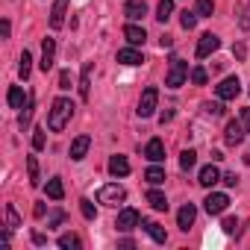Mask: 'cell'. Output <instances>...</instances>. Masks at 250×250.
I'll list each match as a JSON object with an SVG mask.
<instances>
[{
	"mask_svg": "<svg viewBox=\"0 0 250 250\" xmlns=\"http://www.w3.org/2000/svg\"><path fill=\"white\" fill-rule=\"evenodd\" d=\"M44 188H47V197H50V200H62V197H65V186H62V180H59V177L47 180V186H44Z\"/></svg>",
	"mask_w": 250,
	"mask_h": 250,
	"instance_id": "obj_24",
	"label": "cell"
},
{
	"mask_svg": "<svg viewBox=\"0 0 250 250\" xmlns=\"http://www.w3.org/2000/svg\"><path fill=\"white\" fill-rule=\"evenodd\" d=\"M221 227H224V232H227V235H232V232L238 229V221H235V218H224V224H221Z\"/></svg>",
	"mask_w": 250,
	"mask_h": 250,
	"instance_id": "obj_39",
	"label": "cell"
},
{
	"mask_svg": "<svg viewBox=\"0 0 250 250\" xmlns=\"http://www.w3.org/2000/svg\"><path fill=\"white\" fill-rule=\"evenodd\" d=\"M71 115H74V103L68 97H56L53 106H50V112H47V127H50V133H62L65 124L71 121Z\"/></svg>",
	"mask_w": 250,
	"mask_h": 250,
	"instance_id": "obj_1",
	"label": "cell"
},
{
	"mask_svg": "<svg viewBox=\"0 0 250 250\" xmlns=\"http://www.w3.org/2000/svg\"><path fill=\"white\" fill-rule=\"evenodd\" d=\"M197 18H200L197 12H188V9H186V12H183V18H180V24H183V30H194V24H197Z\"/></svg>",
	"mask_w": 250,
	"mask_h": 250,
	"instance_id": "obj_34",
	"label": "cell"
},
{
	"mask_svg": "<svg viewBox=\"0 0 250 250\" xmlns=\"http://www.w3.org/2000/svg\"><path fill=\"white\" fill-rule=\"evenodd\" d=\"M145 156H147L150 162H162V159H165V145H162V139H150L147 147H145Z\"/></svg>",
	"mask_w": 250,
	"mask_h": 250,
	"instance_id": "obj_18",
	"label": "cell"
},
{
	"mask_svg": "<svg viewBox=\"0 0 250 250\" xmlns=\"http://www.w3.org/2000/svg\"><path fill=\"white\" fill-rule=\"evenodd\" d=\"M118 62H121V65H142L145 56H142L136 47H124V50H118Z\"/></svg>",
	"mask_w": 250,
	"mask_h": 250,
	"instance_id": "obj_20",
	"label": "cell"
},
{
	"mask_svg": "<svg viewBox=\"0 0 250 250\" xmlns=\"http://www.w3.org/2000/svg\"><path fill=\"white\" fill-rule=\"evenodd\" d=\"M68 3H71V0H56V3H53V9H50V27H53V30H59V27L65 24Z\"/></svg>",
	"mask_w": 250,
	"mask_h": 250,
	"instance_id": "obj_13",
	"label": "cell"
},
{
	"mask_svg": "<svg viewBox=\"0 0 250 250\" xmlns=\"http://www.w3.org/2000/svg\"><path fill=\"white\" fill-rule=\"evenodd\" d=\"M171 118H174V112H171V109H168V112H162V115H159V124H162V127H165V124H168V121H171Z\"/></svg>",
	"mask_w": 250,
	"mask_h": 250,
	"instance_id": "obj_47",
	"label": "cell"
},
{
	"mask_svg": "<svg viewBox=\"0 0 250 250\" xmlns=\"http://www.w3.org/2000/svg\"><path fill=\"white\" fill-rule=\"evenodd\" d=\"M244 124H241V118H235V121H229L227 124V130H224V142L229 145V147H235V145H241L244 142Z\"/></svg>",
	"mask_w": 250,
	"mask_h": 250,
	"instance_id": "obj_6",
	"label": "cell"
},
{
	"mask_svg": "<svg viewBox=\"0 0 250 250\" xmlns=\"http://www.w3.org/2000/svg\"><path fill=\"white\" fill-rule=\"evenodd\" d=\"M127 200V188L118 186V183H106L97 188V203H106V206H118Z\"/></svg>",
	"mask_w": 250,
	"mask_h": 250,
	"instance_id": "obj_2",
	"label": "cell"
},
{
	"mask_svg": "<svg viewBox=\"0 0 250 250\" xmlns=\"http://www.w3.org/2000/svg\"><path fill=\"white\" fill-rule=\"evenodd\" d=\"M238 24H241V30H250V3L241 9V18H238Z\"/></svg>",
	"mask_w": 250,
	"mask_h": 250,
	"instance_id": "obj_40",
	"label": "cell"
},
{
	"mask_svg": "<svg viewBox=\"0 0 250 250\" xmlns=\"http://www.w3.org/2000/svg\"><path fill=\"white\" fill-rule=\"evenodd\" d=\"M191 83L194 85H206V71L197 65V68H191Z\"/></svg>",
	"mask_w": 250,
	"mask_h": 250,
	"instance_id": "obj_36",
	"label": "cell"
},
{
	"mask_svg": "<svg viewBox=\"0 0 250 250\" xmlns=\"http://www.w3.org/2000/svg\"><path fill=\"white\" fill-rule=\"evenodd\" d=\"M238 118H241V124H244V130L250 133V106H241V112H238Z\"/></svg>",
	"mask_w": 250,
	"mask_h": 250,
	"instance_id": "obj_41",
	"label": "cell"
},
{
	"mask_svg": "<svg viewBox=\"0 0 250 250\" xmlns=\"http://www.w3.org/2000/svg\"><path fill=\"white\" fill-rule=\"evenodd\" d=\"M30 71H33V56H30V50H24V53H21V62H18V74L27 80Z\"/></svg>",
	"mask_w": 250,
	"mask_h": 250,
	"instance_id": "obj_29",
	"label": "cell"
},
{
	"mask_svg": "<svg viewBox=\"0 0 250 250\" xmlns=\"http://www.w3.org/2000/svg\"><path fill=\"white\" fill-rule=\"evenodd\" d=\"M59 247H62V250H77V247H80V235H74V232L59 235Z\"/></svg>",
	"mask_w": 250,
	"mask_h": 250,
	"instance_id": "obj_31",
	"label": "cell"
},
{
	"mask_svg": "<svg viewBox=\"0 0 250 250\" xmlns=\"http://www.w3.org/2000/svg\"><path fill=\"white\" fill-rule=\"evenodd\" d=\"M33 212H36V218H44V203H36V209H33Z\"/></svg>",
	"mask_w": 250,
	"mask_h": 250,
	"instance_id": "obj_48",
	"label": "cell"
},
{
	"mask_svg": "<svg viewBox=\"0 0 250 250\" xmlns=\"http://www.w3.org/2000/svg\"><path fill=\"white\" fill-rule=\"evenodd\" d=\"M139 212L136 209H121V215H118V221H115V227L121 229V232H130L133 227H139Z\"/></svg>",
	"mask_w": 250,
	"mask_h": 250,
	"instance_id": "obj_10",
	"label": "cell"
},
{
	"mask_svg": "<svg viewBox=\"0 0 250 250\" xmlns=\"http://www.w3.org/2000/svg\"><path fill=\"white\" fill-rule=\"evenodd\" d=\"M203 188H212L215 183H221V171L215 168V165H206V168H200V180H197Z\"/></svg>",
	"mask_w": 250,
	"mask_h": 250,
	"instance_id": "obj_19",
	"label": "cell"
},
{
	"mask_svg": "<svg viewBox=\"0 0 250 250\" xmlns=\"http://www.w3.org/2000/svg\"><path fill=\"white\" fill-rule=\"evenodd\" d=\"M88 147H91V139H88V136H77V139L71 142V159H74V162H80V159H85V153H88Z\"/></svg>",
	"mask_w": 250,
	"mask_h": 250,
	"instance_id": "obj_12",
	"label": "cell"
},
{
	"mask_svg": "<svg viewBox=\"0 0 250 250\" xmlns=\"http://www.w3.org/2000/svg\"><path fill=\"white\" fill-rule=\"evenodd\" d=\"M124 15L130 21H142L147 15V3L145 0H127V3H124Z\"/></svg>",
	"mask_w": 250,
	"mask_h": 250,
	"instance_id": "obj_11",
	"label": "cell"
},
{
	"mask_svg": "<svg viewBox=\"0 0 250 250\" xmlns=\"http://www.w3.org/2000/svg\"><path fill=\"white\" fill-rule=\"evenodd\" d=\"M33 109H36V94L30 91V94H27V103H24V112H21V121H18V124H21V130H27V127H30V121H33Z\"/></svg>",
	"mask_w": 250,
	"mask_h": 250,
	"instance_id": "obj_21",
	"label": "cell"
},
{
	"mask_svg": "<svg viewBox=\"0 0 250 250\" xmlns=\"http://www.w3.org/2000/svg\"><path fill=\"white\" fill-rule=\"evenodd\" d=\"M194 218H197V209H194V203H186V206L177 212V227H180V229H188V227L194 224Z\"/></svg>",
	"mask_w": 250,
	"mask_h": 250,
	"instance_id": "obj_15",
	"label": "cell"
},
{
	"mask_svg": "<svg viewBox=\"0 0 250 250\" xmlns=\"http://www.w3.org/2000/svg\"><path fill=\"white\" fill-rule=\"evenodd\" d=\"M227 206H229V197H227V194H221V191H212V194L203 200V209H206L209 215H221Z\"/></svg>",
	"mask_w": 250,
	"mask_h": 250,
	"instance_id": "obj_8",
	"label": "cell"
},
{
	"mask_svg": "<svg viewBox=\"0 0 250 250\" xmlns=\"http://www.w3.org/2000/svg\"><path fill=\"white\" fill-rule=\"evenodd\" d=\"M215 94H218V100H232V97H238V94H241V80H238V77H227L224 83L215 85Z\"/></svg>",
	"mask_w": 250,
	"mask_h": 250,
	"instance_id": "obj_5",
	"label": "cell"
},
{
	"mask_svg": "<svg viewBox=\"0 0 250 250\" xmlns=\"http://www.w3.org/2000/svg\"><path fill=\"white\" fill-rule=\"evenodd\" d=\"M186 77H188V62H183V59H171V68H168V77H165V85L168 88H180L183 83H186Z\"/></svg>",
	"mask_w": 250,
	"mask_h": 250,
	"instance_id": "obj_3",
	"label": "cell"
},
{
	"mask_svg": "<svg viewBox=\"0 0 250 250\" xmlns=\"http://www.w3.org/2000/svg\"><path fill=\"white\" fill-rule=\"evenodd\" d=\"M156 103H159V88L156 85H147L145 91H142V100H139V118H150L153 112H156Z\"/></svg>",
	"mask_w": 250,
	"mask_h": 250,
	"instance_id": "obj_4",
	"label": "cell"
},
{
	"mask_svg": "<svg viewBox=\"0 0 250 250\" xmlns=\"http://www.w3.org/2000/svg\"><path fill=\"white\" fill-rule=\"evenodd\" d=\"M203 109H206V115H212V118L224 115V106H221V103H203Z\"/></svg>",
	"mask_w": 250,
	"mask_h": 250,
	"instance_id": "obj_38",
	"label": "cell"
},
{
	"mask_svg": "<svg viewBox=\"0 0 250 250\" xmlns=\"http://www.w3.org/2000/svg\"><path fill=\"white\" fill-rule=\"evenodd\" d=\"M59 88H71V71H62L59 74Z\"/></svg>",
	"mask_w": 250,
	"mask_h": 250,
	"instance_id": "obj_44",
	"label": "cell"
},
{
	"mask_svg": "<svg viewBox=\"0 0 250 250\" xmlns=\"http://www.w3.org/2000/svg\"><path fill=\"white\" fill-rule=\"evenodd\" d=\"M171 12H174V0H159V6H156V21H159V24H168Z\"/></svg>",
	"mask_w": 250,
	"mask_h": 250,
	"instance_id": "obj_26",
	"label": "cell"
},
{
	"mask_svg": "<svg viewBox=\"0 0 250 250\" xmlns=\"http://www.w3.org/2000/svg\"><path fill=\"white\" fill-rule=\"evenodd\" d=\"M109 174L112 177H127L130 174V159L127 156H112L109 159Z\"/></svg>",
	"mask_w": 250,
	"mask_h": 250,
	"instance_id": "obj_17",
	"label": "cell"
},
{
	"mask_svg": "<svg viewBox=\"0 0 250 250\" xmlns=\"http://www.w3.org/2000/svg\"><path fill=\"white\" fill-rule=\"evenodd\" d=\"M9 33H12V24H9V21H3V24H0V36L9 39Z\"/></svg>",
	"mask_w": 250,
	"mask_h": 250,
	"instance_id": "obj_46",
	"label": "cell"
},
{
	"mask_svg": "<svg viewBox=\"0 0 250 250\" xmlns=\"http://www.w3.org/2000/svg\"><path fill=\"white\" fill-rule=\"evenodd\" d=\"M147 203H150L156 212H165V209H168V197H165L159 188H150V191H147Z\"/></svg>",
	"mask_w": 250,
	"mask_h": 250,
	"instance_id": "obj_22",
	"label": "cell"
},
{
	"mask_svg": "<svg viewBox=\"0 0 250 250\" xmlns=\"http://www.w3.org/2000/svg\"><path fill=\"white\" fill-rule=\"evenodd\" d=\"M33 241H36V244H44V241H47V238H44V235H42V232H33Z\"/></svg>",
	"mask_w": 250,
	"mask_h": 250,
	"instance_id": "obj_49",
	"label": "cell"
},
{
	"mask_svg": "<svg viewBox=\"0 0 250 250\" xmlns=\"http://www.w3.org/2000/svg\"><path fill=\"white\" fill-rule=\"evenodd\" d=\"M221 183H224V186H229V188H232V186H235V183H238V177H235V174H224V177H221Z\"/></svg>",
	"mask_w": 250,
	"mask_h": 250,
	"instance_id": "obj_45",
	"label": "cell"
},
{
	"mask_svg": "<svg viewBox=\"0 0 250 250\" xmlns=\"http://www.w3.org/2000/svg\"><path fill=\"white\" fill-rule=\"evenodd\" d=\"M6 103H9L12 109H24V91H21V85H12V88H9Z\"/></svg>",
	"mask_w": 250,
	"mask_h": 250,
	"instance_id": "obj_27",
	"label": "cell"
},
{
	"mask_svg": "<svg viewBox=\"0 0 250 250\" xmlns=\"http://www.w3.org/2000/svg\"><path fill=\"white\" fill-rule=\"evenodd\" d=\"M27 174H30V186L42 183V177H39V159L36 156H27Z\"/></svg>",
	"mask_w": 250,
	"mask_h": 250,
	"instance_id": "obj_28",
	"label": "cell"
},
{
	"mask_svg": "<svg viewBox=\"0 0 250 250\" xmlns=\"http://www.w3.org/2000/svg\"><path fill=\"white\" fill-rule=\"evenodd\" d=\"M91 62H85V68H83V77H80V97L83 100H88V85H91Z\"/></svg>",
	"mask_w": 250,
	"mask_h": 250,
	"instance_id": "obj_25",
	"label": "cell"
},
{
	"mask_svg": "<svg viewBox=\"0 0 250 250\" xmlns=\"http://www.w3.org/2000/svg\"><path fill=\"white\" fill-rule=\"evenodd\" d=\"M218 47H221V39H218V36H212V33H206V36H200L194 56H197V59H206V56H212Z\"/></svg>",
	"mask_w": 250,
	"mask_h": 250,
	"instance_id": "obj_7",
	"label": "cell"
},
{
	"mask_svg": "<svg viewBox=\"0 0 250 250\" xmlns=\"http://www.w3.org/2000/svg\"><path fill=\"white\" fill-rule=\"evenodd\" d=\"M194 12H197L200 18H212L215 3H212V0H197V3H194Z\"/></svg>",
	"mask_w": 250,
	"mask_h": 250,
	"instance_id": "obj_32",
	"label": "cell"
},
{
	"mask_svg": "<svg viewBox=\"0 0 250 250\" xmlns=\"http://www.w3.org/2000/svg\"><path fill=\"white\" fill-rule=\"evenodd\" d=\"M15 227H21V218H18L15 206H12V203H6V229H15Z\"/></svg>",
	"mask_w": 250,
	"mask_h": 250,
	"instance_id": "obj_33",
	"label": "cell"
},
{
	"mask_svg": "<svg viewBox=\"0 0 250 250\" xmlns=\"http://www.w3.org/2000/svg\"><path fill=\"white\" fill-rule=\"evenodd\" d=\"M145 180H147L150 186H162V183H165V168H159V165L153 162V165L145 171Z\"/></svg>",
	"mask_w": 250,
	"mask_h": 250,
	"instance_id": "obj_23",
	"label": "cell"
},
{
	"mask_svg": "<svg viewBox=\"0 0 250 250\" xmlns=\"http://www.w3.org/2000/svg\"><path fill=\"white\" fill-rule=\"evenodd\" d=\"M124 39H127L133 47H139V44H145L147 33H145V27H139V24H127V27H124Z\"/></svg>",
	"mask_w": 250,
	"mask_h": 250,
	"instance_id": "obj_14",
	"label": "cell"
},
{
	"mask_svg": "<svg viewBox=\"0 0 250 250\" xmlns=\"http://www.w3.org/2000/svg\"><path fill=\"white\" fill-rule=\"evenodd\" d=\"M80 212H83V218H88V221H94V218H97V209H94V203H91V200H80Z\"/></svg>",
	"mask_w": 250,
	"mask_h": 250,
	"instance_id": "obj_35",
	"label": "cell"
},
{
	"mask_svg": "<svg viewBox=\"0 0 250 250\" xmlns=\"http://www.w3.org/2000/svg\"><path fill=\"white\" fill-rule=\"evenodd\" d=\"M142 227H145V232H147L156 244H165V241H168V232H165L162 224H156V221H142Z\"/></svg>",
	"mask_w": 250,
	"mask_h": 250,
	"instance_id": "obj_16",
	"label": "cell"
},
{
	"mask_svg": "<svg viewBox=\"0 0 250 250\" xmlns=\"http://www.w3.org/2000/svg\"><path fill=\"white\" fill-rule=\"evenodd\" d=\"M232 56H235V59H238V62H241V59H244V56H247V47H244V44H241V42H238V44H232Z\"/></svg>",
	"mask_w": 250,
	"mask_h": 250,
	"instance_id": "obj_43",
	"label": "cell"
},
{
	"mask_svg": "<svg viewBox=\"0 0 250 250\" xmlns=\"http://www.w3.org/2000/svg\"><path fill=\"white\" fill-rule=\"evenodd\" d=\"M62 221H65V212H53V215H50V221H47V227H50V229H56Z\"/></svg>",
	"mask_w": 250,
	"mask_h": 250,
	"instance_id": "obj_42",
	"label": "cell"
},
{
	"mask_svg": "<svg viewBox=\"0 0 250 250\" xmlns=\"http://www.w3.org/2000/svg\"><path fill=\"white\" fill-rule=\"evenodd\" d=\"M53 62H56V42L53 39H44L42 42V71L47 74V71H53Z\"/></svg>",
	"mask_w": 250,
	"mask_h": 250,
	"instance_id": "obj_9",
	"label": "cell"
},
{
	"mask_svg": "<svg viewBox=\"0 0 250 250\" xmlns=\"http://www.w3.org/2000/svg\"><path fill=\"white\" fill-rule=\"evenodd\" d=\"M194 165H197V153H194V150H183V153H180V168H183V171H191Z\"/></svg>",
	"mask_w": 250,
	"mask_h": 250,
	"instance_id": "obj_30",
	"label": "cell"
},
{
	"mask_svg": "<svg viewBox=\"0 0 250 250\" xmlns=\"http://www.w3.org/2000/svg\"><path fill=\"white\" fill-rule=\"evenodd\" d=\"M44 145H47L44 130H36V133H33V147H36V150H44Z\"/></svg>",
	"mask_w": 250,
	"mask_h": 250,
	"instance_id": "obj_37",
	"label": "cell"
}]
</instances>
